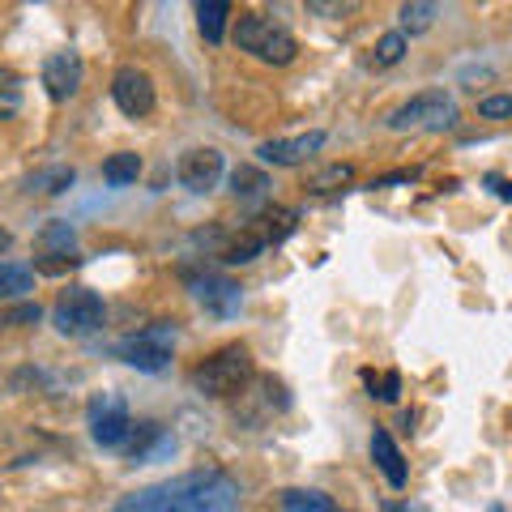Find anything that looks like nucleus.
<instances>
[{"label": "nucleus", "mask_w": 512, "mask_h": 512, "mask_svg": "<svg viewBox=\"0 0 512 512\" xmlns=\"http://www.w3.org/2000/svg\"><path fill=\"white\" fill-rule=\"evenodd\" d=\"M282 512H342V504L333 500V495L316 491V487H286L278 495Z\"/></svg>", "instance_id": "2eb2a0df"}, {"label": "nucleus", "mask_w": 512, "mask_h": 512, "mask_svg": "<svg viewBox=\"0 0 512 512\" xmlns=\"http://www.w3.org/2000/svg\"><path fill=\"white\" fill-rule=\"evenodd\" d=\"M171 346H175V320H154V325L128 333L124 342H116V359L137 367V372H163L171 363Z\"/></svg>", "instance_id": "20e7f679"}, {"label": "nucleus", "mask_w": 512, "mask_h": 512, "mask_svg": "<svg viewBox=\"0 0 512 512\" xmlns=\"http://www.w3.org/2000/svg\"><path fill=\"white\" fill-rule=\"evenodd\" d=\"M397 18H402V35H423V30L436 26L440 18V5H427V0H410V5L397 9Z\"/></svg>", "instance_id": "412c9836"}, {"label": "nucleus", "mask_w": 512, "mask_h": 512, "mask_svg": "<svg viewBox=\"0 0 512 512\" xmlns=\"http://www.w3.org/2000/svg\"><path fill=\"white\" fill-rule=\"evenodd\" d=\"M252 380V350L244 342H231L214 350L210 359H205L197 372H192V389H197L201 397H235L244 393V384Z\"/></svg>", "instance_id": "f257e3e1"}, {"label": "nucleus", "mask_w": 512, "mask_h": 512, "mask_svg": "<svg viewBox=\"0 0 512 512\" xmlns=\"http://www.w3.org/2000/svg\"><path fill=\"white\" fill-rule=\"evenodd\" d=\"M192 295H197V303H201L205 312H214V316H222V320L244 308V291H239V282L218 278V274L192 278Z\"/></svg>", "instance_id": "f8f14e48"}, {"label": "nucleus", "mask_w": 512, "mask_h": 512, "mask_svg": "<svg viewBox=\"0 0 512 512\" xmlns=\"http://www.w3.org/2000/svg\"><path fill=\"white\" fill-rule=\"evenodd\" d=\"M235 504H239L235 478H227V474L214 470V478H205V483L188 487L184 495H175V500H171L163 512H231Z\"/></svg>", "instance_id": "6e6552de"}, {"label": "nucleus", "mask_w": 512, "mask_h": 512, "mask_svg": "<svg viewBox=\"0 0 512 512\" xmlns=\"http://www.w3.org/2000/svg\"><path fill=\"white\" fill-rule=\"evenodd\" d=\"M9 248H13V231L0 227V252H9Z\"/></svg>", "instance_id": "72a5a7b5"}, {"label": "nucleus", "mask_w": 512, "mask_h": 512, "mask_svg": "<svg viewBox=\"0 0 512 512\" xmlns=\"http://www.w3.org/2000/svg\"><path fill=\"white\" fill-rule=\"evenodd\" d=\"M103 320H107V308L90 286H69V291H60V299L52 303V325L64 338H90V333L103 329Z\"/></svg>", "instance_id": "39448f33"}, {"label": "nucleus", "mask_w": 512, "mask_h": 512, "mask_svg": "<svg viewBox=\"0 0 512 512\" xmlns=\"http://www.w3.org/2000/svg\"><path fill=\"white\" fill-rule=\"evenodd\" d=\"M384 512H423V508H410V504H393L389 500V504H384Z\"/></svg>", "instance_id": "f704fd0d"}, {"label": "nucleus", "mask_w": 512, "mask_h": 512, "mask_svg": "<svg viewBox=\"0 0 512 512\" xmlns=\"http://www.w3.org/2000/svg\"><path fill=\"white\" fill-rule=\"evenodd\" d=\"M111 103H116L128 120H146L158 103L154 77L146 69H137V64H124V69H116V77H111Z\"/></svg>", "instance_id": "423d86ee"}, {"label": "nucleus", "mask_w": 512, "mask_h": 512, "mask_svg": "<svg viewBox=\"0 0 512 512\" xmlns=\"http://www.w3.org/2000/svg\"><path fill=\"white\" fill-rule=\"evenodd\" d=\"M26 291H35V274H30L26 265H0V295L13 299Z\"/></svg>", "instance_id": "cd10ccee"}, {"label": "nucleus", "mask_w": 512, "mask_h": 512, "mask_svg": "<svg viewBox=\"0 0 512 512\" xmlns=\"http://www.w3.org/2000/svg\"><path fill=\"white\" fill-rule=\"evenodd\" d=\"M73 167H52V171H39V175H30L26 188L30 192H47V197H60L64 188H73Z\"/></svg>", "instance_id": "393cba45"}, {"label": "nucleus", "mask_w": 512, "mask_h": 512, "mask_svg": "<svg viewBox=\"0 0 512 512\" xmlns=\"http://www.w3.org/2000/svg\"><path fill=\"white\" fill-rule=\"evenodd\" d=\"M252 227L265 235V244H282V239L295 235L299 210H291V205H274V210H265L261 218H252Z\"/></svg>", "instance_id": "dca6fc26"}, {"label": "nucleus", "mask_w": 512, "mask_h": 512, "mask_svg": "<svg viewBox=\"0 0 512 512\" xmlns=\"http://www.w3.org/2000/svg\"><path fill=\"white\" fill-rule=\"evenodd\" d=\"M491 184H500V180H491ZM500 197H504V201H512V184H500Z\"/></svg>", "instance_id": "c9c22d12"}, {"label": "nucleus", "mask_w": 512, "mask_h": 512, "mask_svg": "<svg viewBox=\"0 0 512 512\" xmlns=\"http://www.w3.org/2000/svg\"><path fill=\"white\" fill-rule=\"evenodd\" d=\"M18 111H22V77L9 64H0V120L18 116Z\"/></svg>", "instance_id": "b1692460"}, {"label": "nucleus", "mask_w": 512, "mask_h": 512, "mask_svg": "<svg viewBox=\"0 0 512 512\" xmlns=\"http://www.w3.org/2000/svg\"><path fill=\"white\" fill-rule=\"evenodd\" d=\"M453 124H457V103H453V94H444V90L414 94L402 107H393L389 120H384V128H393V133H414V128L444 133V128H453Z\"/></svg>", "instance_id": "7ed1b4c3"}, {"label": "nucleus", "mask_w": 512, "mask_h": 512, "mask_svg": "<svg viewBox=\"0 0 512 512\" xmlns=\"http://www.w3.org/2000/svg\"><path fill=\"white\" fill-rule=\"evenodd\" d=\"M265 188H269V180H265V171H261V167H235V175H231V192H235V197L261 201V197H265Z\"/></svg>", "instance_id": "5701e85b"}, {"label": "nucleus", "mask_w": 512, "mask_h": 512, "mask_svg": "<svg viewBox=\"0 0 512 512\" xmlns=\"http://www.w3.org/2000/svg\"><path fill=\"white\" fill-rule=\"evenodd\" d=\"M35 265H39V274H64V269L77 265V256H60V261H35Z\"/></svg>", "instance_id": "473e14b6"}, {"label": "nucleus", "mask_w": 512, "mask_h": 512, "mask_svg": "<svg viewBox=\"0 0 512 512\" xmlns=\"http://www.w3.org/2000/svg\"><path fill=\"white\" fill-rule=\"evenodd\" d=\"M222 167L227 163H222V154L214 146H192L180 154V163H175V180L188 192H210L222 180Z\"/></svg>", "instance_id": "9b49d317"}, {"label": "nucleus", "mask_w": 512, "mask_h": 512, "mask_svg": "<svg viewBox=\"0 0 512 512\" xmlns=\"http://www.w3.org/2000/svg\"><path fill=\"white\" fill-rule=\"evenodd\" d=\"M367 448H372L376 470L389 478V487L402 491V487H406V478H410V470H406V457H402V448H397V440H393L384 427H376V431H372V444H367Z\"/></svg>", "instance_id": "4468645a"}, {"label": "nucleus", "mask_w": 512, "mask_h": 512, "mask_svg": "<svg viewBox=\"0 0 512 512\" xmlns=\"http://www.w3.org/2000/svg\"><path fill=\"white\" fill-rule=\"evenodd\" d=\"M406 47H410V39L402 35V30H389V35L376 39V56H372V60L380 64V69H393V64L406 56Z\"/></svg>", "instance_id": "c85d7f7f"}, {"label": "nucleus", "mask_w": 512, "mask_h": 512, "mask_svg": "<svg viewBox=\"0 0 512 512\" xmlns=\"http://www.w3.org/2000/svg\"><path fill=\"white\" fill-rule=\"evenodd\" d=\"M86 82V64L77 52H52L43 60V90L52 103H69Z\"/></svg>", "instance_id": "9d476101"}, {"label": "nucleus", "mask_w": 512, "mask_h": 512, "mask_svg": "<svg viewBox=\"0 0 512 512\" xmlns=\"http://www.w3.org/2000/svg\"><path fill=\"white\" fill-rule=\"evenodd\" d=\"M205 478H214V470H192V474H180V478H167V483H154L146 491H133V495H124V500L111 508V512H163L175 495H184L188 487H197L205 483Z\"/></svg>", "instance_id": "1a4fd4ad"}, {"label": "nucleus", "mask_w": 512, "mask_h": 512, "mask_svg": "<svg viewBox=\"0 0 512 512\" xmlns=\"http://www.w3.org/2000/svg\"><path fill=\"white\" fill-rule=\"evenodd\" d=\"M137 175H141V154H133V150H116L103 163V180L111 184V188H128V184H137Z\"/></svg>", "instance_id": "6ab92c4d"}, {"label": "nucleus", "mask_w": 512, "mask_h": 512, "mask_svg": "<svg viewBox=\"0 0 512 512\" xmlns=\"http://www.w3.org/2000/svg\"><path fill=\"white\" fill-rule=\"evenodd\" d=\"M154 440H163V427H158L154 419H141V423H133V436H128V444H124V453L128 457H146L150 453V444Z\"/></svg>", "instance_id": "bb28decb"}, {"label": "nucleus", "mask_w": 512, "mask_h": 512, "mask_svg": "<svg viewBox=\"0 0 512 512\" xmlns=\"http://www.w3.org/2000/svg\"><path fill=\"white\" fill-rule=\"evenodd\" d=\"M265 248H269V244H265V235H261V231H256L252 222H248V227L239 231L227 248H222V265H252V261H256V256H261Z\"/></svg>", "instance_id": "f3484780"}, {"label": "nucleus", "mask_w": 512, "mask_h": 512, "mask_svg": "<svg viewBox=\"0 0 512 512\" xmlns=\"http://www.w3.org/2000/svg\"><path fill=\"white\" fill-rule=\"evenodd\" d=\"M231 13H235L231 0H201V5H197V26H201V35L210 39V43H222Z\"/></svg>", "instance_id": "a211bd4d"}, {"label": "nucleus", "mask_w": 512, "mask_h": 512, "mask_svg": "<svg viewBox=\"0 0 512 512\" xmlns=\"http://www.w3.org/2000/svg\"><path fill=\"white\" fill-rule=\"evenodd\" d=\"M325 146V128H312V133H299V137H274L265 141L261 150V163H274V167H299L308 154H316Z\"/></svg>", "instance_id": "ddd939ff"}, {"label": "nucleus", "mask_w": 512, "mask_h": 512, "mask_svg": "<svg viewBox=\"0 0 512 512\" xmlns=\"http://www.w3.org/2000/svg\"><path fill=\"white\" fill-rule=\"evenodd\" d=\"M39 320H43V308H39L35 299H30V303H18V308H5V312H0V325H39Z\"/></svg>", "instance_id": "7c9ffc66"}, {"label": "nucleus", "mask_w": 512, "mask_h": 512, "mask_svg": "<svg viewBox=\"0 0 512 512\" xmlns=\"http://www.w3.org/2000/svg\"><path fill=\"white\" fill-rule=\"evenodd\" d=\"M350 180H355V167L350 163H329V167H320V171H312L308 175V192H320V197H325V192H338V188H346Z\"/></svg>", "instance_id": "4be33fe9"}, {"label": "nucleus", "mask_w": 512, "mask_h": 512, "mask_svg": "<svg viewBox=\"0 0 512 512\" xmlns=\"http://www.w3.org/2000/svg\"><path fill=\"white\" fill-rule=\"evenodd\" d=\"M308 13L316 18H346V13H355L350 0H308Z\"/></svg>", "instance_id": "2f4dec72"}, {"label": "nucleus", "mask_w": 512, "mask_h": 512, "mask_svg": "<svg viewBox=\"0 0 512 512\" xmlns=\"http://www.w3.org/2000/svg\"><path fill=\"white\" fill-rule=\"evenodd\" d=\"M39 248H43V256H73V248H77V231L69 227V222H47V227L39 231Z\"/></svg>", "instance_id": "aec40b11"}, {"label": "nucleus", "mask_w": 512, "mask_h": 512, "mask_svg": "<svg viewBox=\"0 0 512 512\" xmlns=\"http://www.w3.org/2000/svg\"><path fill=\"white\" fill-rule=\"evenodd\" d=\"M90 436H94L99 448H120L124 453L128 436H133V419H128L124 397H116V393L94 397L90 402Z\"/></svg>", "instance_id": "0eeeda50"}, {"label": "nucleus", "mask_w": 512, "mask_h": 512, "mask_svg": "<svg viewBox=\"0 0 512 512\" xmlns=\"http://www.w3.org/2000/svg\"><path fill=\"white\" fill-rule=\"evenodd\" d=\"M478 116L483 120H512V94H487V99H478Z\"/></svg>", "instance_id": "c756f323"}, {"label": "nucleus", "mask_w": 512, "mask_h": 512, "mask_svg": "<svg viewBox=\"0 0 512 512\" xmlns=\"http://www.w3.org/2000/svg\"><path fill=\"white\" fill-rule=\"evenodd\" d=\"M363 380H367V389H372L376 402H384V406H393L397 397H402V376H397V372H380V376H376L372 367H367Z\"/></svg>", "instance_id": "a878e982"}, {"label": "nucleus", "mask_w": 512, "mask_h": 512, "mask_svg": "<svg viewBox=\"0 0 512 512\" xmlns=\"http://www.w3.org/2000/svg\"><path fill=\"white\" fill-rule=\"evenodd\" d=\"M235 47L256 56L261 64H274V69H282V64H291L299 56L295 35L286 26L269 22L265 13H239L235 18Z\"/></svg>", "instance_id": "f03ea898"}]
</instances>
